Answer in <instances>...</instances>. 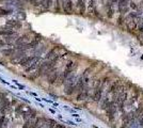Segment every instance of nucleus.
<instances>
[{"label":"nucleus","instance_id":"11","mask_svg":"<svg viewBox=\"0 0 143 128\" xmlns=\"http://www.w3.org/2000/svg\"><path fill=\"white\" fill-rule=\"evenodd\" d=\"M3 97H4V95H3L2 93H0V99H1V98H3Z\"/></svg>","mask_w":143,"mask_h":128},{"label":"nucleus","instance_id":"4","mask_svg":"<svg viewBox=\"0 0 143 128\" xmlns=\"http://www.w3.org/2000/svg\"><path fill=\"white\" fill-rule=\"evenodd\" d=\"M88 96H89L88 89H84V90H82V91L78 94V96H77V99H78V100H83V99H85V98L88 97Z\"/></svg>","mask_w":143,"mask_h":128},{"label":"nucleus","instance_id":"1","mask_svg":"<svg viewBox=\"0 0 143 128\" xmlns=\"http://www.w3.org/2000/svg\"><path fill=\"white\" fill-rule=\"evenodd\" d=\"M77 80L75 75H71V76L65 80L64 82V93L66 95H72L76 91V84H77Z\"/></svg>","mask_w":143,"mask_h":128},{"label":"nucleus","instance_id":"6","mask_svg":"<svg viewBox=\"0 0 143 128\" xmlns=\"http://www.w3.org/2000/svg\"><path fill=\"white\" fill-rule=\"evenodd\" d=\"M8 125V121L4 116H1L0 117V128H7Z\"/></svg>","mask_w":143,"mask_h":128},{"label":"nucleus","instance_id":"9","mask_svg":"<svg viewBox=\"0 0 143 128\" xmlns=\"http://www.w3.org/2000/svg\"><path fill=\"white\" fill-rule=\"evenodd\" d=\"M129 8H130V9H132V10H135V11H138V9H139L138 4L135 2L134 0H131V1L129 2Z\"/></svg>","mask_w":143,"mask_h":128},{"label":"nucleus","instance_id":"8","mask_svg":"<svg viewBox=\"0 0 143 128\" xmlns=\"http://www.w3.org/2000/svg\"><path fill=\"white\" fill-rule=\"evenodd\" d=\"M118 25L119 26H122L123 23H125V16L124 15H122V14H120V16L118 17Z\"/></svg>","mask_w":143,"mask_h":128},{"label":"nucleus","instance_id":"3","mask_svg":"<svg viewBox=\"0 0 143 128\" xmlns=\"http://www.w3.org/2000/svg\"><path fill=\"white\" fill-rule=\"evenodd\" d=\"M119 88H120V81H114L110 85V88H109V91H108V93H107V94L114 93V92H116L119 90Z\"/></svg>","mask_w":143,"mask_h":128},{"label":"nucleus","instance_id":"5","mask_svg":"<svg viewBox=\"0 0 143 128\" xmlns=\"http://www.w3.org/2000/svg\"><path fill=\"white\" fill-rule=\"evenodd\" d=\"M135 112H136V115H137V117H138V116H140L141 114L143 113V102H141L140 105L138 106V108H137V109H136V111H135Z\"/></svg>","mask_w":143,"mask_h":128},{"label":"nucleus","instance_id":"13","mask_svg":"<svg viewBox=\"0 0 143 128\" xmlns=\"http://www.w3.org/2000/svg\"><path fill=\"white\" fill-rule=\"evenodd\" d=\"M128 1H129V2H130V1H131V0H128Z\"/></svg>","mask_w":143,"mask_h":128},{"label":"nucleus","instance_id":"2","mask_svg":"<svg viewBox=\"0 0 143 128\" xmlns=\"http://www.w3.org/2000/svg\"><path fill=\"white\" fill-rule=\"evenodd\" d=\"M103 81V80H102ZM104 85H102L100 88L96 89L94 90V94H93V100L94 101H99V100L102 99V96H103V91H104Z\"/></svg>","mask_w":143,"mask_h":128},{"label":"nucleus","instance_id":"14","mask_svg":"<svg viewBox=\"0 0 143 128\" xmlns=\"http://www.w3.org/2000/svg\"><path fill=\"white\" fill-rule=\"evenodd\" d=\"M142 128H143V125H142Z\"/></svg>","mask_w":143,"mask_h":128},{"label":"nucleus","instance_id":"12","mask_svg":"<svg viewBox=\"0 0 143 128\" xmlns=\"http://www.w3.org/2000/svg\"><path fill=\"white\" fill-rule=\"evenodd\" d=\"M141 59H143V56H142V57H141Z\"/></svg>","mask_w":143,"mask_h":128},{"label":"nucleus","instance_id":"10","mask_svg":"<svg viewBox=\"0 0 143 128\" xmlns=\"http://www.w3.org/2000/svg\"><path fill=\"white\" fill-rule=\"evenodd\" d=\"M139 121H140V124H141V125H143V113L140 115V120H139Z\"/></svg>","mask_w":143,"mask_h":128},{"label":"nucleus","instance_id":"7","mask_svg":"<svg viewBox=\"0 0 143 128\" xmlns=\"http://www.w3.org/2000/svg\"><path fill=\"white\" fill-rule=\"evenodd\" d=\"M113 14H114V7H111L107 10V17L108 18H112Z\"/></svg>","mask_w":143,"mask_h":128}]
</instances>
